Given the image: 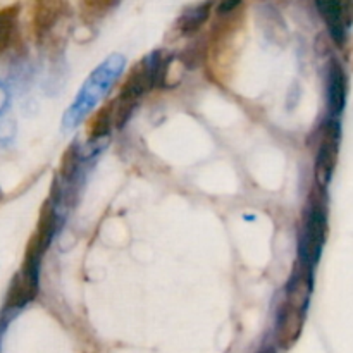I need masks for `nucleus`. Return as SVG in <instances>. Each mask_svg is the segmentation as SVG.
Masks as SVG:
<instances>
[{
  "label": "nucleus",
  "instance_id": "39448f33",
  "mask_svg": "<svg viewBox=\"0 0 353 353\" xmlns=\"http://www.w3.org/2000/svg\"><path fill=\"white\" fill-rule=\"evenodd\" d=\"M307 310L281 302L276 314V343L283 350H290L300 340L305 324Z\"/></svg>",
  "mask_w": 353,
  "mask_h": 353
},
{
  "label": "nucleus",
  "instance_id": "6e6552de",
  "mask_svg": "<svg viewBox=\"0 0 353 353\" xmlns=\"http://www.w3.org/2000/svg\"><path fill=\"white\" fill-rule=\"evenodd\" d=\"M64 12V0H37L33 12V31L38 40H43Z\"/></svg>",
  "mask_w": 353,
  "mask_h": 353
},
{
  "label": "nucleus",
  "instance_id": "f03ea898",
  "mask_svg": "<svg viewBox=\"0 0 353 353\" xmlns=\"http://www.w3.org/2000/svg\"><path fill=\"white\" fill-rule=\"evenodd\" d=\"M327 234L326 186L316 181L310 192L309 203L303 214V224L299 234V262L316 268L323 254Z\"/></svg>",
  "mask_w": 353,
  "mask_h": 353
},
{
  "label": "nucleus",
  "instance_id": "9d476101",
  "mask_svg": "<svg viewBox=\"0 0 353 353\" xmlns=\"http://www.w3.org/2000/svg\"><path fill=\"white\" fill-rule=\"evenodd\" d=\"M212 7V0H207V2L199 3V6L188 7L174 23V30L178 31L181 37H193V34L203 26V23L209 19Z\"/></svg>",
  "mask_w": 353,
  "mask_h": 353
},
{
  "label": "nucleus",
  "instance_id": "f8f14e48",
  "mask_svg": "<svg viewBox=\"0 0 353 353\" xmlns=\"http://www.w3.org/2000/svg\"><path fill=\"white\" fill-rule=\"evenodd\" d=\"M21 6L12 3L0 9V55L14 43L17 37V17H19Z\"/></svg>",
  "mask_w": 353,
  "mask_h": 353
},
{
  "label": "nucleus",
  "instance_id": "7ed1b4c3",
  "mask_svg": "<svg viewBox=\"0 0 353 353\" xmlns=\"http://www.w3.org/2000/svg\"><path fill=\"white\" fill-rule=\"evenodd\" d=\"M340 121L338 117H331L319 130V147H317L316 157V181L319 185L327 186L333 178L338 162V152H340Z\"/></svg>",
  "mask_w": 353,
  "mask_h": 353
},
{
  "label": "nucleus",
  "instance_id": "0eeeda50",
  "mask_svg": "<svg viewBox=\"0 0 353 353\" xmlns=\"http://www.w3.org/2000/svg\"><path fill=\"white\" fill-rule=\"evenodd\" d=\"M316 7L323 16L327 30H330L331 40L343 47L347 43V21H345L343 0H316Z\"/></svg>",
  "mask_w": 353,
  "mask_h": 353
},
{
  "label": "nucleus",
  "instance_id": "a211bd4d",
  "mask_svg": "<svg viewBox=\"0 0 353 353\" xmlns=\"http://www.w3.org/2000/svg\"><path fill=\"white\" fill-rule=\"evenodd\" d=\"M3 199V195H2V190H0V200H2Z\"/></svg>",
  "mask_w": 353,
  "mask_h": 353
},
{
  "label": "nucleus",
  "instance_id": "4468645a",
  "mask_svg": "<svg viewBox=\"0 0 353 353\" xmlns=\"http://www.w3.org/2000/svg\"><path fill=\"white\" fill-rule=\"evenodd\" d=\"M121 0H79L85 16L100 17L119 3Z\"/></svg>",
  "mask_w": 353,
  "mask_h": 353
},
{
  "label": "nucleus",
  "instance_id": "2eb2a0df",
  "mask_svg": "<svg viewBox=\"0 0 353 353\" xmlns=\"http://www.w3.org/2000/svg\"><path fill=\"white\" fill-rule=\"evenodd\" d=\"M241 0H219L216 6L217 16H226V14L234 12L236 9H240Z\"/></svg>",
  "mask_w": 353,
  "mask_h": 353
},
{
  "label": "nucleus",
  "instance_id": "20e7f679",
  "mask_svg": "<svg viewBox=\"0 0 353 353\" xmlns=\"http://www.w3.org/2000/svg\"><path fill=\"white\" fill-rule=\"evenodd\" d=\"M38 283H40V265L33 264H21L19 271L10 279L9 290L6 293V302L3 309L16 310L21 309L33 302L38 295Z\"/></svg>",
  "mask_w": 353,
  "mask_h": 353
},
{
  "label": "nucleus",
  "instance_id": "ddd939ff",
  "mask_svg": "<svg viewBox=\"0 0 353 353\" xmlns=\"http://www.w3.org/2000/svg\"><path fill=\"white\" fill-rule=\"evenodd\" d=\"M81 150L76 143H71L68 147V150L64 152L61 161V168H59V176H61L62 183L68 185V183L74 181L76 176H78L79 162H81Z\"/></svg>",
  "mask_w": 353,
  "mask_h": 353
},
{
  "label": "nucleus",
  "instance_id": "f257e3e1",
  "mask_svg": "<svg viewBox=\"0 0 353 353\" xmlns=\"http://www.w3.org/2000/svg\"><path fill=\"white\" fill-rule=\"evenodd\" d=\"M124 62L126 61H124L123 55L114 54L109 59H105L100 64V68H97L90 74V78L86 79L83 88L76 95L74 102L65 110L64 119H62L64 130H71V128L78 126L79 121L112 90L114 83L117 81L121 71L124 69Z\"/></svg>",
  "mask_w": 353,
  "mask_h": 353
},
{
  "label": "nucleus",
  "instance_id": "dca6fc26",
  "mask_svg": "<svg viewBox=\"0 0 353 353\" xmlns=\"http://www.w3.org/2000/svg\"><path fill=\"white\" fill-rule=\"evenodd\" d=\"M17 314L19 312H16V310H9V309L0 310V341H2L3 333L7 331V326H9L10 321H12Z\"/></svg>",
  "mask_w": 353,
  "mask_h": 353
},
{
  "label": "nucleus",
  "instance_id": "9b49d317",
  "mask_svg": "<svg viewBox=\"0 0 353 353\" xmlns=\"http://www.w3.org/2000/svg\"><path fill=\"white\" fill-rule=\"evenodd\" d=\"M114 126V100L100 107L86 123V137L90 141H100L109 137Z\"/></svg>",
  "mask_w": 353,
  "mask_h": 353
},
{
  "label": "nucleus",
  "instance_id": "423d86ee",
  "mask_svg": "<svg viewBox=\"0 0 353 353\" xmlns=\"http://www.w3.org/2000/svg\"><path fill=\"white\" fill-rule=\"evenodd\" d=\"M347 72L338 59H331L327 69V109L331 117H338L347 103Z\"/></svg>",
  "mask_w": 353,
  "mask_h": 353
},
{
  "label": "nucleus",
  "instance_id": "1a4fd4ad",
  "mask_svg": "<svg viewBox=\"0 0 353 353\" xmlns=\"http://www.w3.org/2000/svg\"><path fill=\"white\" fill-rule=\"evenodd\" d=\"M55 231H57V205L48 199L41 205L40 214H38L37 230L31 234V240L45 254L48 250V247H50L52 240H54Z\"/></svg>",
  "mask_w": 353,
  "mask_h": 353
},
{
  "label": "nucleus",
  "instance_id": "f3484780",
  "mask_svg": "<svg viewBox=\"0 0 353 353\" xmlns=\"http://www.w3.org/2000/svg\"><path fill=\"white\" fill-rule=\"evenodd\" d=\"M6 107H7V90L0 85V114L3 112Z\"/></svg>",
  "mask_w": 353,
  "mask_h": 353
}]
</instances>
